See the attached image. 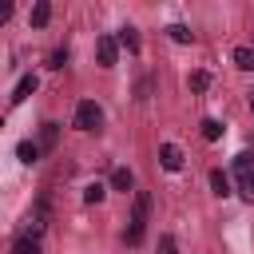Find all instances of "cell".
I'll use <instances>...</instances> for the list:
<instances>
[{"instance_id": "obj_14", "label": "cell", "mask_w": 254, "mask_h": 254, "mask_svg": "<svg viewBox=\"0 0 254 254\" xmlns=\"http://www.w3.org/2000/svg\"><path fill=\"white\" fill-rule=\"evenodd\" d=\"M143 226H147V222H139V218H131V222H127V230H123L127 246H139V242H143Z\"/></svg>"}, {"instance_id": "obj_20", "label": "cell", "mask_w": 254, "mask_h": 254, "mask_svg": "<svg viewBox=\"0 0 254 254\" xmlns=\"http://www.w3.org/2000/svg\"><path fill=\"white\" fill-rule=\"evenodd\" d=\"M67 64V48H56L52 56H48V67H64Z\"/></svg>"}, {"instance_id": "obj_1", "label": "cell", "mask_w": 254, "mask_h": 254, "mask_svg": "<svg viewBox=\"0 0 254 254\" xmlns=\"http://www.w3.org/2000/svg\"><path fill=\"white\" fill-rule=\"evenodd\" d=\"M234 175H238V194L254 202V155H234Z\"/></svg>"}, {"instance_id": "obj_7", "label": "cell", "mask_w": 254, "mask_h": 254, "mask_svg": "<svg viewBox=\"0 0 254 254\" xmlns=\"http://www.w3.org/2000/svg\"><path fill=\"white\" fill-rule=\"evenodd\" d=\"M36 83H40L36 75H20V83H16V91H12V103H24V99L36 91Z\"/></svg>"}, {"instance_id": "obj_12", "label": "cell", "mask_w": 254, "mask_h": 254, "mask_svg": "<svg viewBox=\"0 0 254 254\" xmlns=\"http://www.w3.org/2000/svg\"><path fill=\"white\" fill-rule=\"evenodd\" d=\"M198 127H202V139H206V143H218V139H222V131H226L218 119H202Z\"/></svg>"}, {"instance_id": "obj_18", "label": "cell", "mask_w": 254, "mask_h": 254, "mask_svg": "<svg viewBox=\"0 0 254 254\" xmlns=\"http://www.w3.org/2000/svg\"><path fill=\"white\" fill-rule=\"evenodd\" d=\"M187 83H190V91H206V87H210V71H202V67H198V71H190V79H187Z\"/></svg>"}, {"instance_id": "obj_13", "label": "cell", "mask_w": 254, "mask_h": 254, "mask_svg": "<svg viewBox=\"0 0 254 254\" xmlns=\"http://www.w3.org/2000/svg\"><path fill=\"white\" fill-rule=\"evenodd\" d=\"M12 254H40V238H28V234H20V238L12 242Z\"/></svg>"}, {"instance_id": "obj_6", "label": "cell", "mask_w": 254, "mask_h": 254, "mask_svg": "<svg viewBox=\"0 0 254 254\" xmlns=\"http://www.w3.org/2000/svg\"><path fill=\"white\" fill-rule=\"evenodd\" d=\"M210 187H214V194H218V198H230V194H234V187H230V175H226V171H210Z\"/></svg>"}, {"instance_id": "obj_10", "label": "cell", "mask_w": 254, "mask_h": 254, "mask_svg": "<svg viewBox=\"0 0 254 254\" xmlns=\"http://www.w3.org/2000/svg\"><path fill=\"white\" fill-rule=\"evenodd\" d=\"M52 20V4L48 0H36V8H32V28H44Z\"/></svg>"}, {"instance_id": "obj_8", "label": "cell", "mask_w": 254, "mask_h": 254, "mask_svg": "<svg viewBox=\"0 0 254 254\" xmlns=\"http://www.w3.org/2000/svg\"><path fill=\"white\" fill-rule=\"evenodd\" d=\"M111 187H115V190H123V194H127V190H131V187H135V175H131V171H127V167H115V171H111Z\"/></svg>"}, {"instance_id": "obj_15", "label": "cell", "mask_w": 254, "mask_h": 254, "mask_svg": "<svg viewBox=\"0 0 254 254\" xmlns=\"http://www.w3.org/2000/svg\"><path fill=\"white\" fill-rule=\"evenodd\" d=\"M167 36H171L175 44H190V40H194V32H190L187 24H171V28H167Z\"/></svg>"}, {"instance_id": "obj_21", "label": "cell", "mask_w": 254, "mask_h": 254, "mask_svg": "<svg viewBox=\"0 0 254 254\" xmlns=\"http://www.w3.org/2000/svg\"><path fill=\"white\" fill-rule=\"evenodd\" d=\"M159 254H179V242H175L171 234H163V238H159Z\"/></svg>"}, {"instance_id": "obj_3", "label": "cell", "mask_w": 254, "mask_h": 254, "mask_svg": "<svg viewBox=\"0 0 254 254\" xmlns=\"http://www.w3.org/2000/svg\"><path fill=\"white\" fill-rule=\"evenodd\" d=\"M95 60H99V67H115V60H119L115 36H99V40H95Z\"/></svg>"}, {"instance_id": "obj_5", "label": "cell", "mask_w": 254, "mask_h": 254, "mask_svg": "<svg viewBox=\"0 0 254 254\" xmlns=\"http://www.w3.org/2000/svg\"><path fill=\"white\" fill-rule=\"evenodd\" d=\"M56 143H60V123H44V127H40V143H36L40 155H44V151H56Z\"/></svg>"}, {"instance_id": "obj_22", "label": "cell", "mask_w": 254, "mask_h": 254, "mask_svg": "<svg viewBox=\"0 0 254 254\" xmlns=\"http://www.w3.org/2000/svg\"><path fill=\"white\" fill-rule=\"evenodd\" d=\"M8 16H12V4H8V0H4V4H0V24H4V20H8Z\"/></svg>"}, {"instance_id": "obj_4", "label": "cell", "mask_w": 254, "mask_h": 254, "mask_svg": "<svg viewBox=\"0 0 254 254\" xmlns=\"http://www.w3.org/2000/svg\"><path fill=\"white\" fill-rule=\"evenodd\" d=\"M159 163H163L167 171H183V151H179L175 143H163V147H159Z\"/></svg>"}, {"instance_id": "obj_19", "label": "cell", "mask_w": 254, "mask_h": 254, "mask_svg": "<svg viewBox=\"0 0 254 254\" xmlns=\"http://www.w3.org/2000/svg\"><path fill=\"white\" fill-rule=\"evenodd\" d=\"M103 194H107V187H103V183H87L83 202H91V206H95V202H103Z\"/></svg>"}, {"instance_id": "obj_17", "label": "cell", "mask_w": 254, "mask_h": 254, "mask_svg": "<svg viewBox=\"0 0 254 254\" xmlns=\"http://www.w3.org/2000/svg\"><path fill=\"white\" fill-rule=\"evenodd\" d=\"M234 67L250 71V67H254V48H234Z\"/></svg>"}, {"instance_id": "obj_2", "label": "cell", "mask_w": 254, "mask_h": 254, "mask_svg": "<svg viewBox=\"0 0 254 254\" xmlns=\"http://www.w3.org/2000/svg\"><path fill=\"white\" fill-rule=\"evenodd\" d=\"M99 123H103V107H99L95 99H79V107H75V127H79V131H99Z\"/></svg>"}, {"instance_id": "obj_9", "label": "cell", "mask_w": 254, "mask_h": 254, "mask_svg": "<svg viewBox=\"0 0 254 254\" xmlns=\"http://www.w3.org/2000/svg\"><path fill=\"white\" fill-rule=\"evenodd\" d=\"M16 159H20V163H28V167H32V163H40V147H36L32 139H24V143L16 147Z\"/></svg>"}, {"instance_id": "obj_11", "label": "cell", "mask_w": 254, "mask_h": 254, "mask_svg": "<svg viewBox=\"0 0 254 254\" xmlns=\"http://www.w3.org/2000/svg\"><path fill=\"white\" fill-rule=\"evenodd\" d=\"M115 44H123L127 52H139V32L127 24V28H119V36H115Z\"/></svg>"}, {"instance_id": "obj_23", "label": "cell", "mask_w": 254, "mask_h": 254, "mask_svg": "<svg viewBox=\"0 0 254 254\" xmlns=\"http://www.w3.org/2000/svg\"><path fill=\"white\" fill-rule=\"evenodd\" d=\"M250 111H254V91H250Z\"/></svg>"}, {"instance_id": "obj_16", "label": "cell", "mask_w": 254, "mask_h": 254, "mask_svg": "<svg viewBox=\"0 0 254 254\" xmlns=\"http://www.w3.org/2000/svg\"><path fill=\"white\" fill-rule=\"evenodd\" d=\"M147 214H151V194H143V190H139V194H135V214H131V218L147 222Z\"/></svg>"}]
</instances>
